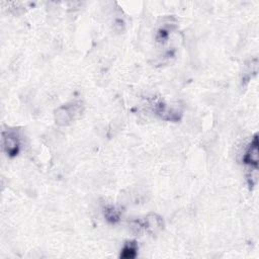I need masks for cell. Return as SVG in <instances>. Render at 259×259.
<instances>
[{
	"instance_id": "obj_1",
	"label": "cell",
	"mask_w": 259,
	"mask_h": 259,
	"mask_svg": "<svg viewBox=\"0 0 259 259\" xmlns=\"http://www.w3.org/2000/svg\"><path fill=\"white\" fill-rule=\"evenodd\" d=\"M164 221L157 213H149L131 222V231L136 235H157L164 229Z\"/></svg>"
},
{
	"instance_id": "obj_2",
	"label": "cell",
	"mask_w": 259,
	"mask_h": 259,
	"mask_svg": "<svg viewBox=\"0 0 259 259\" xmlns=\"http://www.w3.org/2000/svg\"><path fill=\"white\" fill-rule=\"evenodd\" d=\"M82 108L83 105L81 101H72L59 107L55 113L56 122L60 125L70 124L78 115L81 114Z\"/></svg>"
},
{
	"instance_id": "obj_3",
	"label": "cell",
	"mask_w": 259,
	"mask_h": 259,
	"mask_svg": "<svg viewBox=\"0 0 259 259\" xmlns=\"http://www.w3.org/2000/svg\"><path fill=\"white\" fill-rule=\"evenodd\" d=\"M21 143L15 131L8 130L2 132V149L9 157H15L20 151Z\"/></svg>"
},
{
	"instance_id": "obj_4",
	"label": "cell",
	"mask_w": 259,
	"mask_h": 259,
	"mask_svg": "<svg viewBox=\"0 0 259 259\" xmlns=\"http://www.w3.org/2000/svg\"><path fill=\"white\" fill-rule=\"evenodd\" d=\"M258 162H259L258 136L255 135L243 156V163L256 171L258 169Z\"/></svg>"
},
{
	"instance_id": "obj_5",
	"label": "cell",
	"mask_w": 259,
	"mask_h": 259,
	"mask_svg": "<svg viewBox=\"0 0 259 259\" xmlns=\"http://www.w3.org/2000/svg\"><path fill=\"white\" fill-rule=\"evenodd\" d=\"M153 110L161 118L167 119V120H178L180 118V114H181V112L179 110H177L173 107H170V105L164 103L161 100L158 102H154Z\"/></svg>"
},
{
	"instance_id": "obj_6",
	"label": "cell",
	"mask_w": 259,
	"mask_h": 259,
	"mask_svg": "<svg viewBox=\"0 0 259 259\" xmlns=\"http://www.w3.org/2000/svg\"><path fill=\"white\" fill-rule=\"evenodd\" d=\"M138 244L136 241H127L121 248L119 257L122 259H134L138 255Z\"/></svg>"
},
{
	"instance_id": "obj_7",
	"label": "cell",
	"mask_w": 259,
	"mask_h": 259,
	"mask_svg": "<svg viewBox=\"0 0 259 259\" xmlns=\"http://www.w3.org/2000/svg\"><path fill=\"white\" fill-rule=\"evenodd\" d=\"M103 213L105 219L112 224H115L116 222L119 221L120 218V212L119 210L112 204H105L103 206Z\"/></svg>"
}]
</instances>
